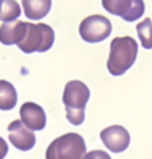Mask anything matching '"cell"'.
Masks as SVG:
<instances>
[{
	"label": "cell",
	"instance_id": "1",
	"mask_svg": "<svg viewBox=\"0 0 152 159\" xmlns=\"http://www.w3.org/2000/svg\"><path fill=\"white\" fill-rule=\"evenodd\" d=\"M137 51V42L130 36L113 39L111 42L109 57L107 61L108 72L114 77L123 75L135 63Z\"/></svg>",
	"mask_w": 152,
	"mask_h": 159
},
{
	"label": "cell",
	"instance_id": "2",
	"mask_svg": "<svg viewBox=\"0 0 152 159\" xmlns=\"http://www.w3.org/2000/svg\"><path fill=\"white\" fill-rule=\"evenodd\" d=\"M90 89L81 80L66 83L63 93V104L66 111V119L74 126H80L85 121V109L90 100Z\"/></svg>",
	"mask_w": 152,
	"mask_h": 159
},
{
	"label": "cell",
	"instance_id": "3",
	"mask_svg": "<svg viewBox=\"0 0 152 159\" xmlns=\"http://www.w3.org/2000/svg\"><path fill=\"white\" fill-rule=\"evenodd\" d=\"M55 40L54 30L47 24H32L25 22L22 37L19 41L17 47L23 53L47 52L52 48Z\"/></svg>",
	"mask_w": 152,
	"mask_h": 159
},
{
	"label": "cell",
	"instance_id": "4",
	"mask_svg": "<svg viewBox=\"0 0 152 159\" xmlns=\"http://www.w3.org/2000/svg\"><path fill=\"white\" fill-rule=\"evenodd\" d=\"M86 143L81 134L70 132L55 138L45 151V159H83Z\"/></svg>",
	"mask_w": 152,
	"mask_h": 159
},
{
	"label": "cell",
	"instance_id": "5",
	"mask_svg": "<svg viewBox=\"0 0 152 159\" xmlns=\"http://www.w3.org/2000/svg\"><path fill=\"white\" fill-rule=\"evenodd\" d=\"M78 34L85 42L98 43L107 40L112 34V22L103 15H90L81 21Z\"/></svg>",
	"mask_w": 152,
	"mask_h": 159
},
{
	"label": "cell",
	"instance_id": "6",
	"mask_svg": "<svg viewBox=\"0 0 152 159\" xmlns=\"http://www.w3.org/2000/svg\"><path fill=\"white\" fill-rule=\"evenodd\" d=\"M102 6L109 14L120 16L126 22H134L145 12L144 0H102Z\"/></svg>",
	"mask_w": 152,
	"mask_h": 159
},
{
	"label": "cell",
	"instance_id": "7",
	"mask_svg": "<svg viewBox=\"0 0 152 159\" xmlns=\"http://www.w3.org/2000/svg\"><path fill=\"white\" fill-rule=\"evenodd\" d=\"M99 137L106 148L112 153H121L126 151L130 144V133L125 127L119 125L106 127L103 131H101Z\"/></svg>",
	"mask_w": 152,
	"mask_h": 159
},
{
	"label": "cell",
	"instance_id": "8",
	"mask_svg": "<svg viewBox=\"0 0 152 159\" xmlns=\"http://www.w3.org/2000/svg\"><path fill=\"white\" fill-rule=\"evenodd\" d=\"M9 141L19 151L28 152L36 144V136L33 131L26 127L21 120H15L7 126Z\"/></svg>",
	"mask_w": 152,
	"mask_h": 159
},
{
	"label": "cell",
	"instance_id": "9",
	"mask_svg": "<svg viewBox=\"0 0 152 159\" xmlns=\"http://www.w3.org/2000/svg\"><path fill=\"white\" fill-rule=\"evenodd\" d=\"M20 116L22 123L31 131H42L45 127L47 116L42 106L36 102L27 101L20 107Z\"/></svg>",
	"mask_w": 152,
	"mask_h": 159
},
{
	"label": "cell",
	"instance_id": "10",
	"mask_svg": "<svg viewBox=\"0 0 152 159\" xmlns=\"http://www.w3.org/2000/svg\"><path fill=\"white\" fill-rule=\"evenodd\" d=\"M25 21L4 22L0 26V42L5 46L17 44L22 37Z\"/></svg>",
	"mask_w": 152,
	"mask_h": 159
},
{
	"label": "cell",
	"instance_id": "11",
	"mask_svg": "<svg viewBox=\"0 0 152 159\" xmlns=\"http://www.w3.org/2000/svg\"><path fill=\"white\" fill-rule=\"evenodd\" d=\"M23 12L30 20H40L52 9V0H22Z\"/></svg>",
	"mask_w": 152,
	"mask_h": 159
},
{
	"label": "cell",
	"instance_id": "12",
	"mask_svg": "<svg viewBox=\"0 0 152 159\" xmlns=\"http://www.w3.org/2000/svg\"><path fill=\"white\" fill-rule=\"evenodd\" d=\"M17 104V93L15 86L7 80H0V110H12Z\"/></svg>",
	"mask_w": 152,
	"mask_h": 159
},
{
	"label": "cell",
	"instance_id": "13",
	"mask_svg": "<svg viewBox=\"0 0 152 159\" xmlns=\"http://www.w3.org/2000/svg\"><path fill=\"white\" fill-rule=\"evenodd\" d=\"M21 15V7L16 0H0V21L11 22Z\"/></svg>",
	"mask_w": 152,
	"mask_h": 159
},
{
	"label": "cell",
	"instance_id": "14",
	"mask_svg": "<svg viewBox=\"0 0 152 159\" xmlns=\"http://www.w3.org/2000/svg\"><path fill=\"white\" fill-rule=\"evenodd\" d=\"M137 36L140 39L141 46L145 49H152V21L150 17L144 19L136 25Z\"/></svg>",
	"mask_w": 152,
	"mask_h": 159
},
{
	"label": "cell",
	"instance_id": "15",
	"mask_svg": "<svg viewBox=\"0 0 152 159\" xmlns=\"http://www.w3.org/2000/svg\"><path fill=\"white\" fill-rule=\"evenodd\" d=\"M83 159H112L111 156L104 151H91L86 153Z\"/></svg>",
	"mask_w": 152,
	"mask_h": 159
},
{
	"label": "cell",
	"instance_id": "16",
	"mask_svg": "<svg viewBox=\"0 0 152 159\" xmlns=\"http://www.w3.org/2000/svg\"><path fill=\"white\" fill-rule=\"evenodd\" d=\"M9 152V146L2 137H0V159H4Z\"/></svg>",
	"mask_w": 152,
	"mask_h": 159
}]
</instances>
